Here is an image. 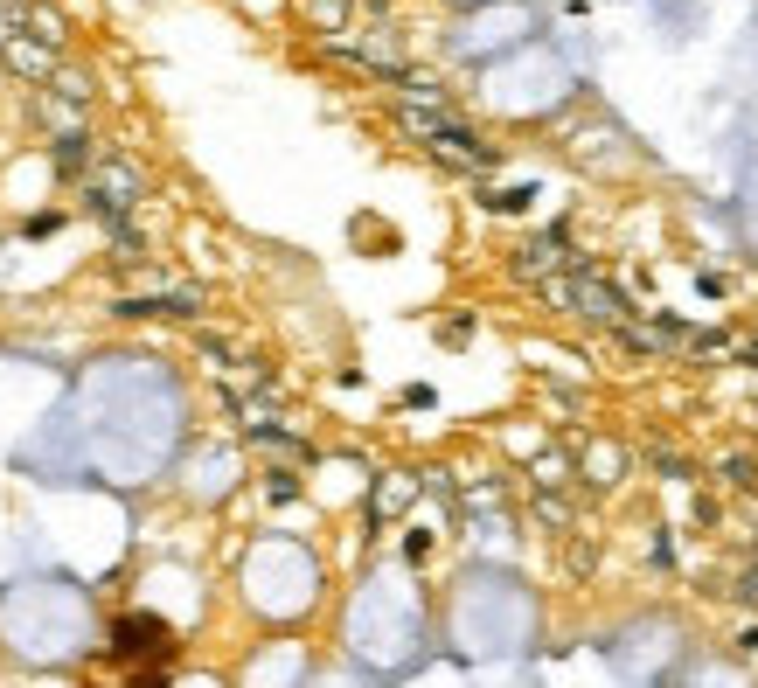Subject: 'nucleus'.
<instances>
[{
  "label": "nucleus",
  "mask_w": 758,
  "mask_h": 688,
  "mask_svg": "<svg viewBox=\"0 0 758 688\" xmlns=\"http://www.w3.org/2000/svg\"><path fill=\"white\" fill-rule=\"evenodd\" d=\"M133 195H140V174L119 160V167H105V174H98V195H91V202L112 216V209H133Z\"/></svg>",
  "instance_id": "f03ea898"
},
{
  "label": "nucleus",
  "mask_w": 758,
  "mask_h": 688,
  "mask_svg": "<svg viewBox=\"0 0 758 688\" xmlns=\"http://www.w3.org/2000/svg\"><path fill=\"white\" fill-rule=\"evenodd\" d=\"M56 160H63V167H84V160H91V146H84V133H77V126L56 139Z\"/></svg>",
  "instance_id": "20e7f679"
},
{
  "label": "nucleus",
  "mask_w": 758,
  "mask_h": 688,
  "mask_svg": "<svg viewBox=\"0 0 758 688\" xmlns=\"http://www.w3.org/2000/svg\"><path fill=\"white\" fill-rule=\"evenodd\" d=\"M550 299H557V306H571V313H592V320H612V313H619V299H612L599 278H571V285H550Z\"/></svg>",
  "instance_id": "f257e3e1"
},
{
  "label": "nucleus",
  "mask_w": 758,
  "mask_h": 688,
  "mask_svg": "<svg viewBox=\"0 0 758 688\" xmlns=\"http://www.w3.org/2000/svg\"><path fill=\"white\" fill-rule=\"evenodd\" d=\"M7 63H14V70H35V77H42V70H56V63H49V49H28V42H7Z\"/></svg>",
  "instance_id": "7ed1b4c3"
}]
</instances>
